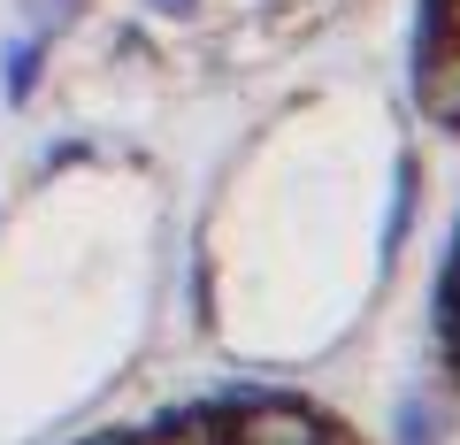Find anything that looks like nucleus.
Segmentation results:
<instances>
[{"mask_svg": "<svg viewBox=\"0 0 460 445\" xmlns=\"http://www.w3.org/2000/svg\"><path fill=\"white\" fill-rule=\"evenodd\" d=\"M115 445H361L345 423H330L323 407H299V399H230V407L208 414H184V423L162 430H138V438H115Z\"/></svg>", "mask_w": 460, "mask_h": 445, "instance_id": "f257e3e1", "label": "nucleus"}]
</instances>
